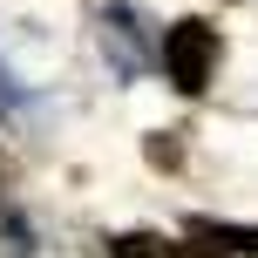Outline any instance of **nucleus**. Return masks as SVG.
Listing matches in <instances>:
<instances>
[{"label":"nucleus","instance_id":"f257e3e1","mask_svg":"<svg viewBox=\"0 0 258 258\" xmlns=\"http://www.w3.org/2000/svg\"><path fill=\"white\" fill-rule=\"evenodd\" d=\"M218 54H224V41H218V27H211L204 14H183V21H170L163 34H156V61H163L170 89L190 95V102L211 89V75H218Z\"/></svg>","mask_w":258,"mask_h":258},{"label":"nucleus","instance_id":"f03ea898","mask_svg":"<svg viewBox=\"0 0 258 258\" xmlns=\"http://www.w3.org/2000/svg\"><path fill=\"white\" fill-rule=\"evenodd\" d=\"M102 61H109V75L116 82H136L143 68H156V27H150V14L143 7H109L102 14Z\"/></svg>","mask_w":258,"mask_h":258},{"label":"nucleus","instance_id":"7ed1b4c3","mask_svg":"<svg viewBox=\"0 0 258 258\" xmlns=\"http://www.w3.org/2000/svg\"><path fill=\"white\" fill-rule=\"evenodd\" d=\"M183 238H197V245L224 251V258H258V224H238V218H183Z\"/></svg>","mask_w":258,"mask_h":258},{"label":"nucleus","instance_id":"20e7f679","mask_svg":"<svg viewBox=\"0 0 258 258\" xmlns=\"http://www.w3.org/2000/svg\"><path fill=\"white\" fill-rule=\"evenodd\" d=\"M0 258H54V245L41 238V224L21 204H7V197H0Z\"/></svg>","mask_w":258,"mask_h":258},{"label":"nucleus","instance_id":"39448f33","mask_svg":"<svg viewBox=\"0 0 258 258\" xmlns=\"http://www.w3.org/2000/svg\"><path fill=\"white\" fill-rule=\"evenodd\" d=\"M102 258H170V238L163 231H116V238H102Z\"/></svg>","mask_w":258,"mask_h":258},{"label":"nucleus","instance_id":"423d86ee","mask_svg":"<svg viewBox=\"0 0 258 258\" xmlns=\"http://www.w3.org/2000/svg\"><path fill=\"white\" fill-rule=\"evenodd\" d=\"M143 163L150 170H183V129H150L143 136Z\"/></svg>","mask_w":258,"mask_h":258},{"label":"nucleus","instance_id":"0eeeda50","mask_svg":"<svg viewBox=\"0 0 258 258\" xmlns=\"http://www.w3.org/2000/svg\"><path fill=\"white\" fill-rule=\"evenodd\" d=\"M21 116H27V89H21V75L0 61V129H7V122H21Z\"/></svg>","mask_w":258,"mask_h":258},{"label":"nucleus","instance_id":"6e6552de","mask_svg":"<svg viewBox=\"0 0 258 258\" xmlns=\"http://www.w3.org/2000/svg\"><path fill=\"white\" fill-rule=\"evenodd\" d=\"M170 258H224V251H211V245H170Z\"/></svg>","mask_w":258,"mask_h":258}]
</instances>
